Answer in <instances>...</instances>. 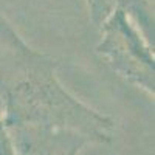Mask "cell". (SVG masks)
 <instances>
[{"mask_svg":"<svg viewBox=\"0 0 155 155\" xmlns=\"http://www.w3.org/2000/svg\"><path fill=\"white\" fill-rule=\"evenodd\" d=\"M58 62L33 48L0 12V98L5 127L70 129L92 143L112 140L115 123L78 99L59 81Z\"/></svg>","mask_w":155,"mask_h":155,"instance_id":"cell-1","label":"cell"},{"mask_svg":"<svg viewBox=\"0 0 155 155\" xmlns=\"http://www.w3.org/2000/svg\"><path fill=\"white\" fill-rule=\"evenodd\" d=\"M96 53L120 78L147 95L155 93V56L147 37L132 17L116 8L99 25Z\"/></svg>","mask_w":155,"mask_h":155,"instance_id":"cell-2","label":"cell"},{"mask_svg":"<svg viewBox=\"0 0 155 155\" xmlns=\"http://www.w3.org/2000/svg\"><path fill=\"white\" fill-rule=\"evenodd\" d=\"M6 132L17 155H78L92 143L85 135L70 129L12 126Z\"/></svg>","mask_w":155,"mask_h":155,"instance_id":"cell-3","label":"cell"},{"mask_svg":"<svg viewBox=\"0 0 155 155\" xmlns=\"http://www.w3.org/2000/svg\"><path fill=\"white\" fill-rule=\"evenodd\" d=\"M88 16L96 27L104 22L116 8L124 9L147 37L153 33V3L149 0H85Z\"/></svg>","mask_w":155,"mask_h":155,"instance_id":"cell-4","label":"cell"},{"mask_svg":"<svg viewBox=\"0 0 155 155\" xmlns=\"http://www.w3.org/2000/svg\"><path fill=\"white\" fill-rule=\"evenodd\" d=\"M0 155H17L6 132V127L0 129Z\"/></svg>","mask_w":155,"mask_h":155,"instance_id":"cell-5","label":"cell"},{"mask_svg":"<svg viewBox=\"0 0 155 155\" xmlns=\"http://www.w3.org/2000/svg\"><path fill=\"white\" fill-rule=\"evenodd\" d=\"M5 127V106H3V99L0 98V129Z\"/></svg>","mask_w":155,"mask_h":155,"instance_id":"cell-6","label":"cell"}]
</instances>
